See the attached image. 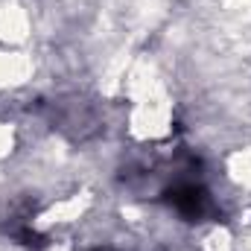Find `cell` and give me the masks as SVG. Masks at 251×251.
<instances>
[{
  "label": "cell",
  "mask_w": 251,
  "mask_h": 251,
  "mask_svg": "<svg viewBox=\"0 0 251 251\" xmlns=\"http://www.w3.org/2000/svg\"><path fill=\"white\" fill-rule=\"evenodd\" d=\"M173 199V204H176V210L178 213H184L190 219H196V216H201V210H204V193L196 187V184H181V187H176L170 193Z\"/></svg>",
  "instance_id": "6da1fadb"
}]
</instances>
